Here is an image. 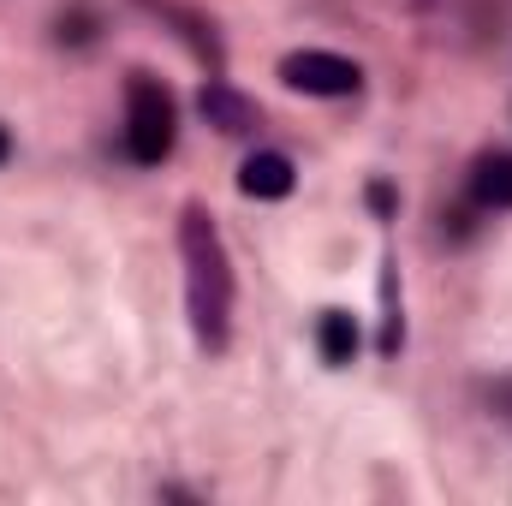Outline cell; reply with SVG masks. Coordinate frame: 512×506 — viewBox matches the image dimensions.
Listing matches in <instances>:
<instances>
[{"instance_id": "obj_1", "label": "cell", "mask_w": 512, "mask_h": 506, "mask_svg": "<svg viewBox=\"0 0 512 506\" xmlns=\"http://www.w3.org/2000/svg\"><path fill=\"white\" fill-rule=\"evenodd\" d=\"M179 251H185V298H191V328L209 352L227 346L233 334V262L215 233V221L191 203L179 221Z\"/></svg>"}, {"instance_id": "obj_2", "label": "cell", "mask_w": 512, "mask_h": 506, "mask_svg": "<svg viewBox=\"0 0 512 506\" xmlns=\"http://www.w3.org/2000/svg\"><path fill=\"white\" fill-rule=\"evenodd\" d=\"M173 137H179L173 96H167L149 72H131V84H126V149H131V161L161 167V161L173 155Z\"/></svg>"}, {"instance_id": "obj_3", "label": "cell", "mask_w": 512, "mask_h": 506, "mask_svg": "<svg viewBox=\"0 0 512 506\" xmlns=\"http://www.w3.org/2000/svg\"><path fill=\"white\" fill-rule=\"evenodd\" d=\"M280 78L304 96H358L364 72L340 54H322V48H304V54H286L280 60Z\"/></svg>"}, {"instance_id": "obj_4", "label": "cell", "mask_w": 512, "mask_h": 506, "mask_svg": "<svg viewBox=\"0 0 512 506\" xmlns=\"http://www.w3.org/2000/svg\"><path fill=\"white\" fill-rule=\"evenodd\" d=\"M292 179H298V173H292V161H286V155H274V149H262V155H251V161L239 167V191H245V197H268V203H274V197H286V191H292Z\"/></svg>"}, {"instance_id": "obj_5", "label": "cell", "mask_w": 512, "mask_h": 506, "mask_svg": "<svg viewBox=\"0 0 512 506\" xmlns=\"http://www.w3.org/2000/svg\"><path fill=\"white\" fill-rule=\"evenodd\" d=\"M197 108H203V120H209V126H221L227 137H239V131H256V108L245 102V96H239V90H227L221 78H215V84L197 96Z\"/></svg>"}, {"instance_id": "obj_6", "label": "cell", "mask_w": 512, "mask_h": 506, "mask_svg": "<svg viewBox=\"0 0 512 506\" xmlns=\"http://www.w3.org/2000/svg\"><path fill=\"white\" fill-rule=\"evenodd\" d=\"M471 191H477V203H483V209H512V155H507V149H495V155H483V161H477Z\"/></svg>"}, {"instance_id": "obj_7", "label": "cell", "mask_w": 512, "mask_h": 506, "mask_svg": "<svg viewBox=\"0 0 512 506\" xmlns=\"http://www.w3.org/2000/svg\"><path fill=\"white\" fill-rule=\"evenodd\" d=\"M316 346H322L328 364H352V358H358V322H352L346 310H322V322H316Z\"/></svg>"}, {"instance_id": "obj_8", "label": "cell", "mask_w": 512, "mask_h": 506, "mask_svg": "<svg viewBox=\"0 0 512 506\" xmlns=\"http://www.w3.org/2000/svg\"><path fill=\"white\" fill-rule=\"evenodd\" d=\"M90 12H72V18H60V42H90Z\"/></svg>"}, {"instance_id": "obj_9", "label": "cell", "mask_w": 512, "mask_h": 506, "mask_svg": "<svg viewBox=\"0 0 512 506\" xmlns=\"http://www.w3.org/2000/svg\"><path fill=\"white\" fill-rule=\"evenodd\" d=\"M370 203H376V215H387V209H393V191H387V185H370Z\"/></svg>"}, {"instance_id": "obj_10", "label": "cell", "mask_w": 512, "mask_h": 506, "mask_svg": "<svg viewBox=\"0 0 512 506\" xmlns=\"http://www.w3.org/2000/svg\"><path fill=\"white\" fill-rule=\"evenodd\" d=\"M495 405H501V417H512V381H501V387H495Z\"/></svg>"}, {"instance_id": "obj_11", "label": "cell", "mask_w": 512, "mask_h": 506, "mask_svg": "<svg viewBox=\"0 0 512 506\" xmlns=\"http://www.w3.org/2000/svg\"><path fill=\"white\" fill-rule=\"evenodd\" d=\"M6 155H12V143H6V131H0V161H6Z\"/></svg>"}]
</instances>
